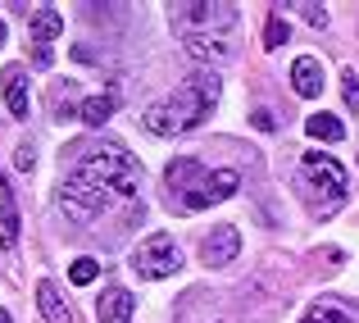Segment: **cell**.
<instances>
[{
	"label": "cell",
	"mask_w": 359,
	"mask_h": 323,
	"mask_svg": "<svg viewBox=\"0 0 359 323\" xmlns=\"http://www.w3.org/2000/svg\"><path fill=\"white\" fill-rule=\"evenodd\" d=\"M73 155H78V173L105 183L109 192H118V196H132V192H137V164H132V155L118 146V141H105V146L78 141V146H73Z\"/></svg>",
	"instance_id": "2"
},
{
	"label": "cell",
	"mask_w": 359,
	"mask_h": 323,
	"mask_svg": "<svg viewBox=\"0 0 359 323\" xmlns=\"http://www.w3.org/2000/svg\"><path fill=\"white\" fill-rule=\"evenodd\" d=\"M250 123H255L259 132H273V128H278V119H273L269 110H255V114H250Z\"/></svg>",
	"instance_id": "24"
},
{
	"label": "cell",
	"mask_w": 359,
	"mask_h": 323,
	"mask_svg": "<svg viewBox=\"0 0 359 323\" xmlns=\"http://www.w3.org/2000/svg\"><path fill=\"white\" fill-rule=\"evenodd\" d=\"M177 269H182V255H177V246H173L168 232L146 237V242L132 251V273H137V278H173Z\"/></svg>",
	"instance_id": "5"
},
{
	"label": "cell",
	"mask_w": 359,
	"mask_h": 323,
	"mask_svg": "<svg viewBox=\"0 0 359 323\" xmlns=\"http://www.w3.org/2000/svg\"><path fill=\"white\" fill-rule=\"evenodd\" d=\"M187 51H191L196 60H228V46H223L219 37H201V32L187 37Z\"/></svg>",
	"instance_id": "18"
},
{
	"label": "cell",
	"mask_w": 359,
	"mask_h": 323,
	"mask_svg": "<svg viewBox=\"0 0 359 323\" xmlns=\"http://www.w3.org/2000/svg\"><path fill=\"white\" fill-rule=\"evenodd\" d=\"M50 105H55V119H78V114H82V105H73V100H69V87H55L50 91Z\"/></svg>",
	"instance_id": "20"
},
{
	"label": "cell",
	"mask_w": 359,
	"mask_h": 323,
	"mask_svg": "<svg viewBox=\"0 0 359 323\" xmlns=\"http://www.w3.org/2000/svg\"><path fill=\"white\" fill-rule=\"evenodd\" d=\"M96 273H100V264H96V260H73L69 278L78 282V287H87V282H96Z\"/></svg>",
	"instance_id": "21"
},
{
	"label": "cell",
	"mask_w": 359,
	"mask_h": 323,
	"mask_svg": "<svg viewBox=\"0 0 359 323\" xmlns=\"http://www.w3.org/2000/svg\"><path fill=\"white\" fill-rule=\"evenodd\" d=\"M296 14L305 18L309 27H327V9H318V5H296Z\"/></svg>",
	"instance_id": "23"
},
{
	"label": "cell",
	"mask_w": 359,
	"mask_h": 323,
	"mask_svg": "<svg viewBox=\"0 0 359 323\" xmlns=\"http://www.w3.org/2000/svg\"><path fill=\"white\" fill-rule=\"evenodd\" d=\"M27 32H32L36 46H50L55 37H64V14L60 9H32L27 14Z\"/></svg>",
	"instance_id": "10"
},
{
	"label": "cell",
	"mask_w": 359,
	"mask_h": 323,
	"mask_svg": "<svg viewBox=\"0 0 359 323\" xmlns=\"http://www.w3.org/2000/svg\"><path fill=\"white\" fill-rule=\"evenodd\" d=\"M291 87H296V96H305V100L323 96V64H318L314 55H300V60L291 64Z\"/></svg>",
	"instance_id": "9"
},
{
	"label": "cell",
	"mask_w": 359,
	"mask_h": 323,
	"mask_svg": "<svg viewBox=\"0 0 359 323\" xmlns=\"http://www.w3.org/2000/svg\"><path fill=\"white\" fill-rule=\"evenodd\" d=\"M36 164V155H32V146H18V169H32Z\"/></svg>",
	"instance_id": "27"
},
{
	"label": "cell",
	"mask_w": 359,
	"mask_h": 323,
	"mask_svg": "<svg viewBox=\"0 0 359 323\" xmlns=\"http://www.w3.org/2000/svg\"><path fill=\"white\" fill-rule=\"evenodd\" d=\"M5 105L14 119H27V82H23V69L9 64L5 69Z\"/></svg>",
	"instance_id": "12"
},
{
	"label": "cell",
	"mask_w": 359,
	"mask_h": 323,
	"mask_svg": "<svg viewBox=\"0 0 359 323\" xmlns=\"http://www.w3.org/2000/svg\"><path fill=\"white\" fill-rule=\"evenodd\" d=\"M287 37H291L287 18H282V14H269V27H264V46H269V51H278V46L287 41Z\"/></svg>",
	"instance_id": "19"
},
{
	"label": "cell",
	"mask_w": 359,
	"mask_h": 323,
	"mask_svg": "<svg viewBox=\"0 0 359 323\" xmlns=\"http://www.w3.org/2000/svg\"><path fill=\"white\" fill-rule=\"evenodd\" d=\"M0 323H9V310H0Z\"/></svg>",
	"instance_id": "29"
},
{
	"label": "cell",
	"mask_w": 359,
	"mask_h": 323,
	"mask_svg": "<svg viewBox=\"0 0 359 323\" xmlns=\"http://www.w3.org/2000/svg\"><path fill=\"white\" fill-rule=\"evenodd\" d=\"M164 178H168V187H182V192H187V187H196L205 178V169L196 164L191 155H182V159H173V164L164 169Z\"/></svg>",
	"instance_id": "14"
},
{
	"label": "cell",
	"mask_w": 359,
	"mask_h": 323,
	"mask_svg": "<svg viewBox=\"0 0 359 323\" xmlns=\"http://www.w3.org/2000/svg\"><path fill=\"white\" fill-rule=\"evenodd\" d=\"M237 187H241V173H237V169H214V173H205L196 187H187V192H182V210H187V214L210 210V205L228 201Z\"/></svg>",
	"instance_id": "6"
},
{
	"label": "cell",
	"mask_w": 359,
	"mask_h": 323,
	"mask_svg": "<svg viewBox=\"0 0 359 323\" xmlns=\"http://www.w3.org/2000/svg\"><path fill=\"white\" fill-rule=\"evenodd\" d=\"M201 255H205V264L210 269H223V264H232L241 255V232H237V223H219L210 237H205V246H201Z\"/></svg>",
	"instance_id": "8"
},
{
	"label": "cell",
	"mask_w": 359,
	"mask_h": 323,
	"mask_svg": "<svg viewBox=\"0 0 359 323\" xmlns=\"http://www.w3.org/2000/svg\"><path fill=\"white\" fill-rule=\"evenodd\" d=\"M0 46H5V18H0Z\"/></svg>",
	"instance_id": "28"
},
{
	"label": "cell",
	"mask_w": 359,
	"mask_h": 323,
	"mask_svg": "<svg viewBox=\"0 0 359 323\" xmlns=\"http://www.w3.org/2000/svg\"><path fill=\"white\" fill-rule=\"evenodd\" d=\"M132 310H137V301H132L128 291H118V287L105 291V296L96 301V319H100V323H128Z\"/></svg>",
	"instance_id": "11"
},
{
	"label": "cell",
	"mask_w": 359,
	"mask_h": 323,
	"mask_svg": "<svg viewBox=\"0 0 359 323\" xmlns=\"http://www.w3.org/2000/svg\"><path fill=\"white\" fill-rule=\"evenodd\" d=\"M237 9L232 5H187L182 14H177V27H201V37H210V32H228V27H237Z\"/></svg>",
	"instance_id": "7"
},
{
	"label": "cell",
	"mask_w": 359,
	"mask_h": 323,
	"mask_svg": "<svg viewBox=\"0 0 359 323\" xmlns=\"http://www.w3.org/2000/svg\"><path fill=\"white\" fill-rule=\"evenodd\" d=\"M305 132L314 141H341L346 137V123L332 119V114H309V119H305Z\"/></svg>",
	"instance_id": "15"
},
{
	"label": "cell",
	"mask_w": 359,
	"mask_h": 323,
	"mask_svg": "<svg viewBox=\"0 0 359 323\" xmlns=\"http://www.w3.org/2000/svg\"><path fill=\"white\" fill-rule=\"evenodd\" d=\"M114 105H118L114 91H105V96H87V100H82V114H78V119H87L91 128H100V123L114 119Z\"/></svg>",
	"instance_id": "17"
},
{
	"label": "cell",
	"mask_w": 359,
	"mask_h": 323,
	"mask_svg": "<svg viewBox=\"0 0 359 323\" xmlns=\"http://www.w3.org/2000/svg\"><path fill=\"white\" fill-rule=\"evenodd\" d=\"M50 60H55L50 46H32V64H36V69H50Z\"/></svg>",
	"instance_id": "25"
},
{
	"label": "cell",
	"mask_w": 359,
	"mask_h": 323,
	"mask_svg": "<svg viewBox=\"0 0 359 323\" xmlns=\"http://www.w3.org/2000/svg\"><path fill=\"white\" fill-rule=\"evenodd\" d=\"M346 100H351V105H359V78H355V69L346 73Z\"/></svg>",
	"instance_id": "26"
},
{
	"label": "cell",
	"mask_w": 359,
	"mask_h": 323,
	"mask_svg": "<svg viewBox=\"0 0 359 323\" xmlns=\"http://www.w3.org/2000/svg\"><path fill=\"white\" fill-rule=\"evenodd\" d=\"M219 91H223V82H219V73H214V69L191 73V78L173 91V96L146 105V114H141V128L155 132V137H177V132H191L196 123H205V114L219 105Z\"/></svg>",
	"instance_id": "1"
},
{
	"label": "cell",
	"mask_w": 359,
	"mask_h": 323,
	"mask_svg": "<svg viewBox=\"0 0 359 323\" xmlns=\"http://www.w3.org/2000/svg\"><path fill=\"white\" fill-rule=\"evenodd\" d=\"M300 169H305L309 205H314L318 214H332L337 205L346 201V187H351V178H346V169L337 164L332 155H323V150H305V159H300Z\"/></svg>",
	"instance_id": "3"
},
{
	"label": "cell",
	"mask_w": 359,
	"mask_h": 323,
	"mask_svg": "<svg viewBox=\"0 0 359 323\" xmlns=\"http://www.w3.org/2000/svg\"><path fill=\"white\" fill-rule=\"evenodd\" d=\"M300 323H351V319H346L341 310H332V305H314V310H309V315L300 319Z\"/></svg>",
	"instance_id": "22"
},
{
	"label": "cell",
	"mask_w": 359,
	"mask_h": 323,
	"mask_svg": "<svg viewBox=\"0 0 359 323\" xmlns=\"http://www.w3.org/2000/svg\"><path fill=\"white\" fill-rule=\"evenodd\" d=\"M36 305H41L46 323H69V305L60 301V291H55V282H41V287H36Z\"/></svg>",
	"instance_id": "16"
},
{
	"label": "cell",
	"mask_w": 359,
	"mask_h": 323,
	"mask_svg": "<svg viewBox=\"0 0 359 323\" xmlns=\"http://www.w3.org/2000/svg\"><path fill=\"white\" fill-rule=\"evenodd\" d=\"M109 196H114V192H109L105 183H96V178H87V173L73 169V178L64 183V192H60V205H64L69 218H82V223H87V218H96V214L109 210Z\"/></svg>",
	"instance_id": "4"
},
{
	"label": "cell",
	"mask_w": 359,
	"mask_h": 323,
	"mask_svg": "<svg viewBox=\"0 0 359 323\" xmlns=\"http://www.w3.org/2000/svg\"><path fill=\"white\" fill-rule=\"evenodd\" d=\"M18 242V210H14V192L9 183H0V246Z\"/></svg>",
	"instance_id": "13"
}]
</instances>
